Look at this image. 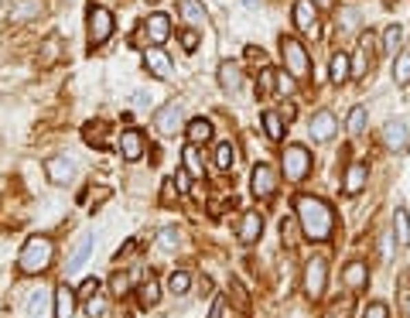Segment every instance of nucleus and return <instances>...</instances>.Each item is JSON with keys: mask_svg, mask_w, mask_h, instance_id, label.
<instances>
[{"mask_svg": "<svg viewBox=\"0 0 410 318\" xmlns=\"http://www.w3.org/2000/svg\"><path fill=\"white\" fill-rule=\"evenodd\" d=\"M294 212H298V226L308 240H318L325 243L335 229V215H332V206L314 199V195H294Z\"/></svg>", "mask_w": 410, "mask_h": 318, "instance_id": "f257e3e1", "label": "nucleus"}, {"mask_svg": "<svg viewBox=\"0 0 410 318\" xmlns=\"http://www.w3.org/2000/svg\"><path fill=\"white\" fill-rule=\"evenodd\" d=\"M158 243H161V250H178V229H175V226H168V229H161V236H158Z\"/></svg>", "mask_w": 410, "mask_h": 318, "instance_id": "e433bc0d", "label": "nucleus"}, {"mask_svg": "<svg viewBox=\"0 0 410 318\" xmlns=\"http://www.w3.org/2000/svg\"><path fill=\"white\" fill-rule=\"evenodd\" d=\"M109 291H113V298H123L130 291V274H113L109 277Z\"/></svg>", "mask_w": 410, "mask_h": 318, "instance_id": "f704fd0d", "label": "nucleus"}, {"mask_svg": "<svg viewBox=\"0 0 410 318\" xmlns=\"http://www.w3.org/2000/svg\"><path fill=\"white\" fill-rule=\"evenodd\" d=\"M345 284L359 295V291H366L369 288V271H366V264H359V260H352L349 267H345Z\"/></svg>", "mask_w": 410, "mask_h": 318, "instance_id": "4be33fe9", "label": "nucleus"}, {"mask_svg": "<svg viewBox=\"0 0 410 318\" xmlns=\"http://www.w3.org/2000/svg\"><path fill=\"white\" fill-rule=\"evenodd\" d=\"M328 79H332L335 86H342V83L352 79V65H349V55H345V52H335V55H332V62H328Z\"/></svg>", "mask_w": 410, "mask_h": 318, "instance_id": "a211bd4d", "label": "nucleus"}, {"mask_svg": "<svg viewBox=\"0 0 410 318\" xmlns=\"http://www.w3.org/2000/svg\"><path fill=\"white\" fill-rule=\"evenodd\" d=\"M250 189H253L257 199H274V192H277V175H274V168L260 161V165L253 168V175H250Z\"/></svg>", "mask_w": 410, "mask_h": 318, "instance_id": "0eeeda50", "label": "nucleus"}, {"mask_svg": "<svg viewBox=\"0 0 410 318\" xmlns=\"http://www.w3.org/2000/svg\"><path fill=\"white\" fill-rule=\"evenodd\" d=\"M380 137H383V147H390V151H404V147L410 144L407 120H390V123L380 130Z\"/></svg>", "mask_w": 410, "mask_h": 318, "instance_id": "1a4fd4ad", "label": "nucleus"}, {"mask_svg": "<svg viewBox=\"0 0 410 318\" xmlns=\"http://www.w3.org/2000/svg\"><path fill=\"white\" fill-rule=\"evenodd\" d=\"M404 305H407V318H410V298H407V301H404Z\"/></svg>", "mask_w": 410, "mask_h": 318, "instance_id": "bf43d9fd", "label": "nucleus"}, {"mask_svg": "<svg viewBox=\"0 0 410 318\" xmlns=\"http://www.w3.org/2000/svg\"><path fill=\"white\" fill-rule=\"evenodd\" d=\"M397 291H400V301H407L410 298V271L400 277V288H397Z\"/></svg>", "mask_w": 410, "mask_h": 318, "instance_id": "de8ad7c7", "label": "nucleus"}, {"mask_svg": "<svg viewBox=\"0 0 410 318\" xmlns=\"http://www.w3.org/2000/svg\"><path fill=\"white\" fill-rule=\"evenodd\" d=\"M151 103V93H147V89H137V93H133V106H147Z\"/></svg>", "mask_w": 410, "mask_h": 318, "instance_id": "8fccbe9b", "label": "nucleus"}, {"mask_svg": "<svg viewBox=\"0 0 410 318\" xmlns=\"http://www.w3.org/2000/svg\"><path fill=\"white\" fill-rule=\"evenodd\" d=\"M366 182H369V165L352 161L349 171H345V195H359V192L366 189Z\"/></svg>", "mask_w": 410, "mask_h": 318, "instance_id": "dca6fc26", "label": "nucleus"}, {"mask_svg": "<svg viewBox=\"0 0 410 318\" xmlns=\"http://www.w3.org/2000/svg\"><path fill=\"white\" fill-rule=\"evenodd\" d=\"M260 55H263V52H260V48H253V45H250V48H246V59H253V62H257V59H260Z\"/></svg>", "mask_w": 410, "mask_h": 318, "instance_id": "6e6d98bb", "label": "nucleus"}, {"mask_svg": "<svg viewBox=\"0 0 410 318\" xmlns=\"http://www.w3.org/2000/svg\"><path fill=\"white\" fill-rule=\"evenodd\" d=\"M338 24H345V28H356V24H359V10H352V7H345V10L338 14Z\"/></svg>", "mask_w": 410, "mask_h": 318, "instance_id": "79ce46f5", "label": "nucleus"}, {"mask_svg": "<svg viewBox=\"0 0 410 318\" xmlns=\"http://www.w3.org/2000/svg\"><path fill=\"white\" fill-rule=\"evenodd\" d=\"M345 127H349V134H363V130H366V106H352Z\"/></svg>", "mask_w": 410, "mask_h": 318, "instance_id": "473e14b6", "label": "nucleus"}, {"mask_svg": "<svg viewBox=\"0 0 410 318\" xmlns=\"http://www.w3.org/2000/svg\"><path fill=\"white\" fill-rule=\"evenodd\" d=\"M144 34H147L154 45L168 41V38H171V17H168V14H151V17L144 21Z\"/></svg>", "mask_w": 410, "mask_h": 318, "instance_id": "4468645a", "label": "nucleus"}, {"mask_svg": "<svg viewBox=\"0 0 410 318\" xmlns=\"http://www.w3.org/2000/svg\"><path fill=\"white\" fill-rule=\"evenodd\" d=\"M363 318H390V308L383 301H369V308L363 312Z\"/></svg>", "mask_w": 410, "mask_h": 318, "instance_id": "ea45409f", "label": "nucleus"}, {"mask_svg": "<svg viewBox=\"0 0 410 318\" xmlns=\"http://www.w3.org/2000/svg\"><path fill=\"white\" fill-rule=\"evenodd\" d=\"M161 192H164V195H161V202H164V206H171V202H175V182H164V189H161Z\"/></svg>", "mask_w": 410, "mask_h": 318, "instance_id": "49530a36", "label": "nucleus"}, {"mask_svg": "<svg viewBox=\"0 0 410 318\" xmlns=\"http://www.w3.org/2000/svg\"><path fill=\"white\" fill-rule=\"evenodd\" d=\"M393 83H410V52H404L393 65Z\"/></svg>", "mask_w": 410, "mask_h": 318, "instance_id": "72a5a7b5", "label": "nucleus"}, {"mask_svg": "<svg viewBox=\"0 0 410 318\" xmlns=\"http://www.w3.org/2000/svg\"><path fill=\"white\" fill-rule=\"evenodd\" d=\"M281 168H284V178H288V182H305L308 171H311V154H308V147L288 144V151H284V158H281Z\"/></svg>", "mask_w": 410, "mask_h": 318, "instance_id": "20e7f679", "label": "nucleus"}, {"mask_svg": "<svg viewBox=\"0 0 410 318\" xmlns=\"http://www.w3.org/2000/svg\"><path fill=\"white\" fill-rule=\"evenodd\" d=\"M86 28H89V48H100L102 41L113 34V14L106 7H89Z\"/></svg>", "mask_w": 410, "mask_h": 318, "instance_id": "423d86ee", "label": "nucleus"}, {"mask_svg": "<svg viewBox=\"0 0 410 318\" xmlns=\"http://www.w3.org/2000/svg\"><path fill=\"white\" fill-rule=\"evenodd\" d=\"M106 199H109V189H100V195H93V209H96V206H102Z\"/></svg>", "mask_w": 410, "mask_h": 318, "instance_id": "5fc2aeb1", "label": "nucleus"}, {"mask_svg": "<svg viewBox=\"0 0 410 318\" xmlns=\"http://www.w3.org/2000/svg\"><path fill=\"white\" fill-rule=\"evenodd\" d=\"M222 312H226V301H222V298H215V301H212V312H208V318H222Z\"/></svg>", "mask_w": 410, "mask_h": 318, "instance_id": "3c124183", "label": "nucleus"}, {"mask_svg": "<svg viewBox=\"0 0 410 318\" xmlns=\"http://www.w3.org/2000/svg\"><path fill=\"white\" fill-rule=\"evenodd\" d=\"M185 134H188V140H192V144H205V140L212 137V123H208L205 116H195V120L185 127Z\"/></svg>", "mask_w": 410, "mask_h": 318, "instance_id": "bb28decb", "label": "nucleus"}, {"mask_svg": "<svg viewBox=\"0 0 410 318\" xmlns=\"http://www.w3.org/2000/svg\"><path fill=\"white\" fill-rule=\"evenodd\" d=\"M52 257H55L52 240L31 236V240L21 246V253H17V271H21V274H41V271H48Z\"/></svg>", "mask_w": 410, "mask_h": 318, "instance_id": "f03ea898", "label": "nucleus"}, {"mask_svg": "<svg viewBox=\"0 0 410 318\" xmlns=\"http://www.w3.org/2000/svg\"><path fill=\"white\" fill-rule=\"evenodd\" d=\"M236 233H239V243H257L260 233H263V215L260 212H243Z\"/></svg>", "mask_w": 410, "mask_h": 318, "instance_id": "f3484780", "label": "nucleus"}, {"mask_svg": "<svg viewBox=\"0 0 410 318\" xmlns=\"http://www.w3.org/2000/svg\"><path fill=\"white\" fill-rule=\"evenodd\" d=\"M116 147H120V154H123L127 161H140V158H144V134L130 127V130L120 134V144H116Z\"/></svg>", "mask_w": 410, "mask_h": 318, "instance_id": "f8f14e48", "label": "nucleus"}, {"mask_svg": "<svg viewBox=\"0 0 410 318\" xmlns=\"http://www.w3.org/2000/svg\"><path fill=\"white\" fill-rule=\"evenodd\" d=\"M325 284H328V264L325 257H311L305 264V295L311 301H318L325 295Z\"/></svg>", "mask_w": 410, "mask_h": 318, "instance_id": "39448f33", "label": "nucleus"}, {"mask_svg": "<svg viewBox=\"0 0 410 318\" xmlns=\"http://www.w3.org/2000/svg\"><path fill=\"white\" fill-rule=\"evenodd\" d=\"M24 308H28V315H31V318L41 315V308H45V291H34V295L28 298V305H24Z\"/></svg>", "mask_w": 410, "mask_h": 318, "instance_id": "4c0bfd02", "label": "nucleus"}, {"mask_svg": "<svg viewBox=\"0 0 410 318\" xmlns=\"http://www.w3.org/2000/svg\"><path fill=\"white\" fill-rule=\"evenodd\" d=\"M404 24H390L387 34H383V55H397V48L404 45Z\"/></svg>", "mask_w": 410, "mask_h": 318, "instance_id": "cd10ccee", "label": "nucleus"}, {"mask_svg": "<svg viewBox=\"0 0 410 318\" xmlns=\"http://www.w3.org/2000/svg\"><path fill=\"white\" fill-rule=\"evenodd\" d=\"M243 3H250V7H253V3H257V0H243Z\"/></svg>", "mask_w": 410, "mask_h": 318, "instance_id": "052dcab7", "label": "nucleus"}, {"mask_svg": "<svg viewBox=\"0 0 410 318\" xmlns=\"http://www.w3.org/2000/svg\"><path fill=\"white\" fill-rule=\"evenodd\" d=\"M359 45H363V52H369V55H376V52H380V38H376L373 31H366V34L359 38Z\"/></svg>", "mask_w": 410, "mask_h": 318, "instance_id": "a19ab883", "label": "nucleus"}, {"mask_svg": "<svg viewBox=\"0 0 410 318\" xmlns=\"http://www.w3.org/2000/svg\"><path fill=\"white\" fill-rule=\"evenodd\" d=\"M154 127L164 134V137H175L178 127H182V103H164L154 113Z\"/></svg>", "mask_w": 410, "mask_h": 318, "instance_id": "6e6552de", "label": "nucleus"}, {"mask_svg": "<svg viewBox=\"0 0 410 318\" xmlns=\"http://www.w3.org/2000/svg\"><path fill=\"white\" fill-rule=\"evenodd\" d=\"M58 59V38H52L48 45H45V59H41V65H52Z\"/></svg>", "mask_w": 410, "mask_h": 318, "instance_id": "c03bdc74", "label": "nucleus"}, {"mask_svg": "<svg viewBox=\"0 0 410 318\" xmlns=\"http://www.w3.org/2000/svg\"><path fill=\"white\" fill-rule=\"evenodd\" d=\"M178 10H182V17H185L195 31L208 24V14H205V7L199 3V0H178Z\"/></svg>", "mask_w": 410, "mask_h": 318, "instance_id": "aec40b11", "label": "nucleus"}, {"mask_svg": "<svg viewBox=\"0 0 410 318\" xmlns=\"http://www.w3.org/2000/svg\"><path fill=\"white\" fill-rule=\"evenodd\" d=\"M281 116H284V120L291 123V120L298 116V106H294V103H288V106H284V109H281Z\"/></svg>", "mask_w": 410, "mask_h": 318, "instance_id": "864d4df0", "label": "nucleus"}, {"mask_svg": "<svg viewBox=\"0 0 410 318\" xmlns=\"http://www.w3.org/2000/svg\"><path fill=\"white\" fill-rule=\"evenodd\" d=\"M363 72H366V62H363V55H356V62H352V76L359 79Z\"/></svg>", "mask_w": 410, "mask_h": 318, "instance_id": "603ef678", "label": "nucleus"}, {"mask_svg": "<svg viewBox=\"0 0 410 318\" xmlns=\"http://www.w3.org/2000/svg\"><path fill=\"white\" fill-rule=\"evenodd\" d=\"M294 28L305 31V34H314L318 31V7L311 0H298L294 3Z\"/></svg>", "mask_w": 410, "mask_h": 318, "instance_id": "ddd939ff", "label": "nucleus"}, {"mask_svg": "<svg viewBox=\"0 0 410 318\" xmlns=\"http://www.w3.org/2000/svg\"><path fill=\"white\" fill-rule=\"evenodd\" d=\"M144 69H147L151 76H158V79H168V76H171V59H168L161 48H147V52H144Z\"/></svg>", "mask_w": 410, "mask_h": 318, "instance_id": "2eb2a0df", "label": "nucleus"}, {"mask_svg": "<svg viewBox=\"0 0 410 318\" xmlns=\"http://www.w3.org/2000/svg\"><path fill=\"white\" fill-rule=\"evenodd\" d=\"M182 161H185V171L192 175V178H202L205 168H202V158H199V144H185V151H182Z\"/></svg>", "mask_w": 410, "mask_h": 318, "instance_id": "393cba45", "label": "nucleus"}, {"mask_svg": "<svg viewBox=\"0 0 410 318\" xmlns=\"http://www.w3.org/2000/svg\"><path fill=\"white\" fill-rule=\"evenodd\" d=\"M393 240H397V246H410V215L404 206L393 212Z\"/></svg>", "mask_w": 410, "mask_h": 318, "instance_id": "a878e982", "label": "nucleus"}, {"mask_svg": "<svg viewBox=\"0 0 410 318\" xmlns=\"http://www.w3.org/2000/svg\"><path fill=\"white\" fill-rule=\"evenodd\" d=\"M291 89H294V83H291V76H288V72H277V93H284V96H288Z\"/></svg>", "mask_w": 410, "mask_h": 318, "instance_id": "a18cd8bd", "label": "nucleus"}, {"mask_svg": "<svg viewBox=\"0 0 410 318\" xmlns=\"http://www.w3.org/2000/svg\"><path fill=\"white\" fill-rule=\"evenodd\" d=\"M311 3H314L318 10H325V7H332V0H311Z\"/></svg>", "mask_w": 410, "mask_h": 318, "instance_id": "13d9d810", "label": "nucleus"}, {"mask_svg": "<svg viewBox=\"0 0 410 318\" xmlns=\"http://www.w3.org/2000/svg\"><path fill=\"white\" fill-rule=\"evenodd\" d=\"M308 130H311V137H314V140H332V137H335V130H338V120H335V113L321 109V113H314V116H311Z\"/></svg>", "mask_w": 410, "mask_h": 318, "instance_id": "9b49d317", "label": "nucleus"}, {"mask_svg": "<svg viewBox=\"0 0 410 318\" xmlns=\"http://www.w3.org/2000/svg\"><path fill=\"white\" fill-rule=\"evenodd\" d=\"M345 312H349V305H342V308H335V312H332V315H328V318H345Z\"/></svg>", "mask_w": 410, "mask_h": 318, "instance_id": "4d7b16f0", "label": "nucleus"}, {"mask_svg": "<svg viewBox=\"0 0 410 318\" xmlns=\"http://www.w3.org/2000/svg\"><path fill=\"white\" fill-rule=\"evenodd\" d=\"M281 55H284V65L291 69V76L294 79H308L311 76V62H308V52L305 45L298 41V38H281Z\"/></svg>", "mask_w": 410, "mask_h": 318, "instance_id": "7ed1b4c3", "label": "nucleus"}, {"mask_svg": "<svg viewBox=\"0 0 410 318\" xmlns=\"http://www.w3.org/2000/svg\"><path fill=\"white\" fill-rule=\"evenodd\" d=\"M188 288H192V274L188 271H171L168 274V291L171 295H185Z\"/></svg>", "mask_w": 410, "mask_h": 318, "instance_id": "7c9ffc66", "label": "nucleus"}, {"mask_svg": "<svg viewBox=\"0 0 410 318\" xmlns=\"http://www.w3.org/2000/svg\"><path fill=\"white\" fill-rule=\"evenodd\" d=\"M76 315V291L69 284L55 288V318H72Z\"/></svg>", "mask_w": 410, "mask_h": 318, "instance_id": "6ab92c4d", "label": "nucleus"}, {"mask_svg": "<svg viewBox=\"0 0 410 318\" xmlns=\"http://www.w3.org/2000/svg\"><path fill=\"white\" fill-rule=\"evenodd\" d=\"M219 86H222L226 93H239L243 76H239V65H236V62H222V65H219Z\"/></svg>", "mask_w": 410, "mask_h": 318, "instance_id": "412c9836", "label": "nucleus"}, {"mask_svg": "<svg viewBox=\"0 0 410 318\" xmlns=\"http://www.w3.org/2000/svg\"><path fill=\"white\" fill-rule=\"evenodd\" d=\"M79 295H83V298H93V295H100V284H96V281H86Z\"/></svg>", "mask_w": 410, "mask_h": 318, "instance_id": "09e8293b", "label": "nucleus"}, {"mask_svg": "<svg viewBox=\"0 0 410 318\" xmlns=\"http://www.w3.org/2000/svg\"><path fill=\"white\" fill-rule=\"evenodd\" d=\"M182 48H185V52H195V48H199V31H195V28L182 34Z\"/></svg>", "mask_w": 410, "mask_h": 318, "instance_id": "37998d69", "label": "nucleus"}, {"mask_svg": "<svg viewBox=\"0 0 410 318\" xmlns=\"http://www.w3.org/2000/svg\"><path fill=\"white\" fill-rule=\"evenodd\" d=\"M137 298H140V305H144V308H154V305H158V298H161V284H158L154 277H147V281L140 284Z\"/></svg>", "mask_w": 410, "mask_h": 318, "instance_id": "c756f323", "label": "nucleus"}, {"mask_svg": "<svg viewBox=\"0 0 410 318\" xmlns=\"http://www.w3.org/2000/svg\"><path fill=\"white\" fill-rule=\"evenodd\" d=\"M233 165H236V147H233L229 140H222V144L215 147V168H219V171H233Z\"/></svg>", "mask_w": 410, "mask_h": 318, "instance_id": "c85d7f7f", "label": "nucleus"}, {"mask_svg": "<svg viewBox=\"0 0 410 318\" xmlns=\"http://www.w3.org/2000/svg\"><path fill=\"white\" fill-rule=\"evenodd\" d=\"M277 89V72L274 69H260V79H257V96H270Z\"/></svg>", "mask_w": 410, "mask_h": 318, "instance_id": "2f4dec72", "label": "nucleus"}, {"mask_svg": "<svg viewBox=\"0 0 410 318\" xmlns=\"http://www.w3.org/2000/svg\"><path fill=\"white\" fill-rule=\"evenodd\" d=\"M102 134H106L102 123H89V127H86V140H89L93 147H106V137H102Z\"/></svg>", "mask_w": 410, "mask_h": 318, "instance_id": "c9c22d12", "label": "nucleus"}, {"mask_svg": "<svg viewBox=\"0 0 410 318\" xmlns=\"http://www.w3.org/2000/svg\"><path fill=\"white\" fill-rule=\"evenodd\" d=\"M93 243H96V236L93 233H86L83 240H79V246H76V253L69 257V274H76L86 260H89V253H93Z\"/></svg>", "mask_w": 410, "mask_h": 318, "instance_id": "b1692460", "label": "nucleus"}, {"mask_svg": "<svg viewBox=\"0 0 410 318\" xmlns=\"http://www.w3.org/2000/svg\"><path fill=\"white\" fill-rule=\"evenodd\" d=\"M45 175H48V182H55V185H69V182L76 178V161L65 158V154H58V158H52V161L45 165Z\"/></svg>", "mask_w": 410, "mask_h": 318, "instance_id": "9d476101", "label": "nucleus"}, {"mask_svg": "<svg viewBox=\"0 0 410 318\" xmlns=\"http://www.w3.org/2000/svg\"><path fill=\"white\" fill-rule=\"evenodd\" d=\"M260 123H263V130H267V137H270L274 144H281V140H284V116H281L277 109H263Z\"/></svg>", "mask_w": 410, "mask_h": 318, "instance_id": "5701e85b", "label": "nucleus"}, {"mask_svg": "<svg viewBox=\"0 0 410 318\" xmlns=\"http://www.w3.org/2000/svg\"><path fill=\"white\" fill-rule=\"evenodd\" d=\"M86 315H89V318H102V315H106V301H102L100 295H93V298L86 301Z\"/></svg>", "mask_w": 410, "mask_h": 318, "instance_id": "58836bf2", "label": "nucleus"}]
</instances>
